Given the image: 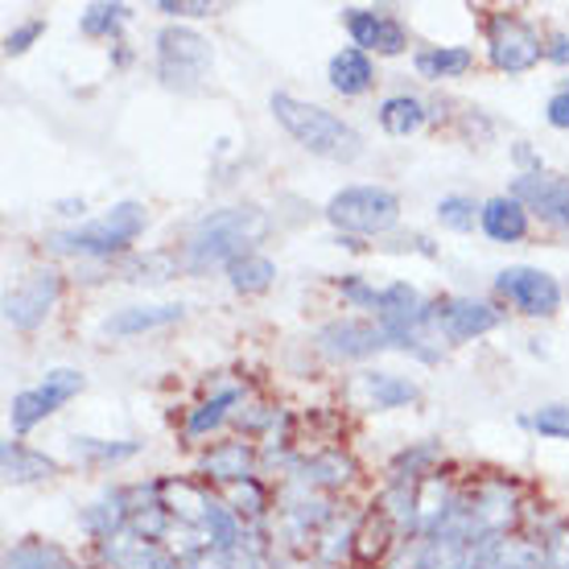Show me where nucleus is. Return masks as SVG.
Instances as JSON below:
<instances>
[{
  "instance_id": "obj_1",
  "label": "nucleus",
  "mask_w": 569,
  "mask_h": 569,
  "mask_svg": "<svg viewBox=\"0 0 569 569\" xmlns=\"http://www.w3.org/2000/svg\"><path fill=\"white\" fill-rule=\"evenodd\" d=\"M272 116H277V124H281L301 149H310L313 157H327V161H356L363 153V141H359V132L339 120L335 112L327 108H318V103H306L298 96H284L277 91L269 100Z\"/></svg>"
},
{
  "instance_id": "obj_2",
  "label": "nucleus",
  "mask_w": 569,
  "mask_h": 569,
  "mask_svg": "<svg viewBox=\"0 0 569 569\" xmlns=\"http://www.w3.org/2000/svg\"><path fill=\"white\" fill-rule=\"evenodd\" d=\"M264 231H269V219L257 207L214 211L190 231V240H186V264L194 272L211 269V264H236L240 257L252 252V243L264 240Z\"/></svg>"
},
{
  "instance_id": "obj_3",
  "label": "nucleus",
  "mask_w": 569,
  "mask_h": 569,
  "mask_svg": "<svg viewBox=\"0 0 569 569\" xmlns=\"http://www.w3.org/2000/svg\"><path fill=\"white\" fill-rule=\"evenodd\" d=\"M144 223H149V211L141 202H116L112 211L83 223V228L50 236V248L67 252V257H112V252H124L141 236Z\"/></svg>"
},
{
  "instance_id": "obj_4",
  "label": "nucleus",
  "mask_w": 569,
  "mask_h": 569,
  "mask_svg": "<svg viewBox=\"0 0 569 569\" xmlns=\"http://www.w3.org/2000/svg\"><path fill=\"white\" fill-rule=\"evenodd\" d=\"M327 219L347 236H385L397 228L400 199L385 186H347L327 202Z\"/></svg>"
},
{
  "instance_id": "obj_5",
  "label": "nucleus",
  "mask_w": 569,
  "mask_h": 569,
  "mask_svg": "<svg viewBox=\"0 0 569 569\" xmlns=\"http://www.w3.org/2000/svg\"><path fill=\"white\" fill-rule=\"evenodd\" d=\"M211 42L186 26H166L157 33V74L166 87H199L211 71Z\"/></svg>"
},
{
  "instance_id": "obj_6",
  "label": "nucleus",
  "mask_w": 569,
  "mask_h": 569,
  "mask_svg": "<svg viewBox=\"0 0 569 569\" xmlns=\"http://www.w3.org/2000/svg\"><path fill=\"white\" fill-rule=\"evenodd\" d=\"M83 385H87L83 371H74V368L46 371L42 385H33V388H26V392H17L13 397V405H9V421H13L17 433H29L33 426H42L50 413H58L71 397H79Z\"/></svg>"
},
{
  "instance_id": "obj_7",
  "label": "nucleus",
  "mask_w": 569,
  "mask_h": 569,
  "mask_svg": "<svg viewBox=\"0 0 569 569\" xmlns=\"http://www.w3.org/2000/svg\"><path fill=\"white\" fill-rule=\"evenodd\" d=\"M487 54H491L496 71L520 74V71H532L541 62L545 46H541V33L528 26L525 17L496 13L491 17V33H487Z\"/></svg>"
},
{
  "instance_id": "obj_8",
  "label": "nucleus",
  "mask_w": 569,
  "mask_h": 569,
  "mask_svg": "<svg viewBox=\"0 0 569 569\" xmlns=\"http://www.w3.org/2000/svg\"><path fill=\"white\" fill-rule=\"evenodd\" d=\"M496 293H503L528 318H549L561 306V284H557V277H549L545 269H528V264L499 272Z\"/></svg>"
},
{
  "instance_id": "obj_9",
  "label": "nucleus",
  "mask_w": 569,
  "mask_h": 569,
  "mask_svg": "<svg viewBox=\"0 0 569 569\" xmlns=\"http://www.w3.org/2000/svg\"><path fill=\"white\" fill-rule=\"evenodd\" d=\"M58 293H62L58 272H50V269L29 272L26 281L4 298V318H9L17 330H38L46 322V313L54 310Z\"/></svg>"
},
{
  "instance_id": "obj_10",
  "label": "nucleus",
  "mask_w": 569,
  "mask_h": 569,
  "mask_svg": "<svg viewBox=\"0 0 569 569\" xmlns=\"http://www.w3.org/2000/svg\"><path fill=\"white\" fill-rule=\"evenodd\" d=\"M347 33H351L356 50H363V54H371V50L376 54H400L409 46V33H405L397 17L371 13V9H347Z\"/></svg>"
},
{
  "instance_id": "obj_11",
  "label": "nucleus",
  "mask_w": 569,
  "mask_h": 569,
  "mask_svg": "<svg viewBox=\"0 0 569 569\" xmlns=\"http://www.w3.org/2000/svg\"><path fill=\"white\" fill-rule=\"evenodd\" d=\"M318 342H322V351H327L330 359H368L385 347L388 335H385V327L347 318V322H330V327L318 335Z\"/></svg>"
},
{
  "instance_id": "obj_12",
  "label": "nucleus",
  "mask_w": 569,
  "mask_h": 569,
  "mask_svg": "<svg viewBox=\"0 0 569 569\" xmlns=\"http://www.w3.org/2000/svg\"><path fill=\"white\" fill-rule=\"evenodd\" d=\"M438 322H441V330H446V339L450 342H467V339L487 335V330H496L499 313H496V306H487V301L458 298V301L438 306Z\"/></svg>"
},
{
  "instance_id": "obj_13",
  "label": "nucleus",
  "mask_w": 569,
  "mask_h": 569,
  "mask_svg": "<svg viewBox=\"0 0 569 569\" xmlns=\"http://www.w3.org/2000/svg\"><path fill=\"white\" fill-rule=\"evenodd\" d=\"M479 228L487 240L496 243H520L528 236V207L516 194H496L479 211Z\"/></svg>"
},
{
  "instance_id": "obj_14",
  "label": "nucleus",
  "mask_w": 569,
  "mask_h": 569,
  "mask_svg": "<svg viewBox=\"0 0 569 569\" xmlns=\"http://www.w3.org/2000/svg\"><path fill=\"white\" fill-rule=\"evenodd\" d=\"M330 87L339 91V96H363L371 83H376V67H371V54L356 50V46H347L339 54L330 58V71H327Z\"/></svg>"
},
{
  "instance_id": "obj_15",
  "label": "nucleus",
  "mask_w": 569,
  "mask_h": 569,
  "mask_svg": "<svg viewBox=\"0 0 569 569\" xmlns=\"http://www.w3.org/2000/svg\"><path fill=\"white\" fill-rule=\"evenodd\" d=\"M182 318V306H132V310H120L103 322V335H116V339H132V335H144V330H161Z\"/></svg>"
},
{
  "instance_id": "obj_16",
  "label": "nucleus",
  "mask_w": 569,
  "mask_h": 569,
  "mask_svg": "<svg viewBox=\"0 0 569 569\" xmlns=\"http://www.w3.org/2000/svg\"><path fill=\"white\" fill-rule=\"evenodd\" d=\"M413 67L421 79L441 83V79L467 74L470 67H475V54H470L467 46H429V50H421V54L413 58Z\"/></svg>"
},
{
  "instance_id": "obj_17",
  "label": "nucleus",
  "mask_w": 569,
  "mask_h": 569,
  "mask_svg": "<svg viewBox=\"0 0 569 569\" xmlns=\"http://www.w3.org/2000/svg\"><path fill=\"white\" fill-rule=\"evenodd\" d=\"M54 470V458L33 455L21 441H4V479L9 483H38V479H50Z\"/></svg>"
},
{
  "instance_id": "obj_18",
  "label": "nucleus",
  "mask_w": 569,
  "mask_h": 569,
  "mask_svg": "<svg viewBox=\"0 0 569 569\" xmlns=\"http://www.w3.org/2000/svg\"><path fill=\"white\" fill-rule=\"evenodd\" d=\"M426 124V103L417 96H392V100L380 103V129L388 137H409Z\"/></svg>"
},
{
  "instance_id": "obj_19",
  "label": "nucleus",
  "mask_w": 569,
  "mask_h": 569,
  "mask_svg": "<svg viewBox=\"0 0 569 569\" xmlns=\"http://www.w3.org/2000/svg\"><path fill=\"white\" fill-rule=\"evenodd\" d=\"M228 277L236 293H264L272 284V277H277V264L269 257H260V252H248L236 264H228Z\"/></svg>"
},
{
  "instance_id": "obj_20",
  "label": "nucleus",
  "mask_w": 569,
  "mask_h": 569,
  "mask_svg": "<svg viewBox=\"0 0 569 569\" xmlns=\"http://www.w3.org/2000/svg\"><path fill=\"white\" fill-rule=\"evenodd\" d=\"M363 385H368L376 409H397V405L417 400V388L409 385V380H400V376H388V371H376V376H368Z\"/></svg>"
},
{
  "instance_id": "obj_21",
  "label": "nucleus",
  "mask_w": 569,
  "mask_h": 569,
  "mask_svg": "<svg viewBox=\"0 0 569 569\" xmlns=\"http://www.w3.org/2000/svg\"><path fill=\"white\" fill-rule=\"evenodd\" d=\"M236 400H240V392H231V388H228V392H219L214 400H202L199 409L190 413V421H186V433H190V438H202V433H211V429L223 421V413H228Z\"/></svg>"
},
{
  "instance_id": "obj_22",
  "label": "nucleus",
  "mask_w": 569,
  "mask_h": 569,
  "mask_svg": "<svg viewBox=\"0 0 569 569\" xmlns=\"http://www.w3.org/2000/svg\"><path fill=\"white\" fill-rule=\"evenodd\" d=\"M124 21H129V9H124V4H91L83 13V21H79V29H83L87 38H112Z\"/></svg>"
},
{
  "instance_id": "obj_23",
  "label": "nucleus",
  "mask_w": 569,
  "mask_h": 569,
  "mask_svg": "<svg viewBox=\"0 0 569 569\" xmlns=\"http://www.w3.org/2000/svg\"><path fill=\"white\" fill-rule=\"evenodd\" d=\"M479 211H483V207H475V202L462 199V194H450V199L438 202V219L450 231H470L475 228V219H479Z\"/></svg>"
},
{
  "instance_id": "obj_24",
  "label": "nucleus",
  "mask_w": 569,
  "mask_h": 569,
  "mask_svg": "<svg viewBox=\"0 0 569 569\" xmlns=\"http://www.w3.org/2000/svg\"><path fill=\"white\" fill-rule=\"evenodd\" d=\"M532 429H537L541 438L569 441V409L566 405H545V409L532 413Z\"/></svg>"
},
{
  "instance_id": "obj_25",
  "label": "nucleus",
  "mask_w": 569,
  "mask_h": 569,
  "mask_svg": "<svg viewBox=\"0 0 569 569\" xmlns=\"http://www.w3.org/2000/svg\"><path fill=\"white\" fill-rule=\"evenodd\" d=\"M141 450L137 441H124V446H108V441H74V458H100V462H116V458H132Z\"/></svg>"
},
{
  "instance_id": "obj_26",
  "label": "nucleus",
  "mask_w": 569,
  "mask_h": 569,
  "mask_svg": "<svg viewBox=\"0 0 569 569\" xmlns=\"http://www.w3.org/2000/svg\"><path fill=\"white\" fill-rule=\"evenodd\" d=\"M42 29H46V21L42 17H33V21H26V26H17L9 38H4V54L9 58H17V54H26L29 46L42 38Z\"/></svg>"
},
{
  "instance_id": "obj_27",
  "label": "nucleus",
  "mask_w": 569,
  "mask_h": 569,
  "mask_svg": "<svg viewBox=\"0 0 569 569\" xmlns=\"http://www.w3.org/2000/svg\"><path fill=\"white\" fill-rule=\"evenodd\" d=\"M157 9H161V13H170V17H207V13H214L207 0H178V4H173V0H161Z\"/></svg>"
},
{
  "instance_id": "obj_28",
  "label": "nucleus",
  "mask_w": 569,
  "mask_h": 569,
  "mask_svg": "<svg viewBox=\"0 0 569 569\" xmlns=\"http://www.w3.org/2000/svg\"><path fill=\"white\" fill-rule=\"evenodd\" d=\"M545 120H549L553 129H569V96H566V91H557L553 100H549V108H545Z\"/></svg>"
},
{
  "instance_id": "obj_29",
  "label": "nucleus",
  "mask_w": 569,
  "mask_h": 569,
  "mask_svg": "<svg viewBox=\"0 0 569 569\" xmlns=\"http://www.w3.org/2000/svg\"><path fill=\"white\" fill-rule=\"evenodd\" d=\"M545 54L553 58V62H561V67H569V38H553V42H549V50H545Z\"/></svg>"
},
{
  "instance_id": "obj_30",
  "label": "nucleus",
  "mask_w": 569,
  "mask_h": 569,
  "mask_svg": "<svg viewBox=\"0 0 569 569\" xmlns=\"http://www.w3.org/2000/svg\"><path fill=\"white\" fill-rule=\"evenodd\" d=\"M561 91H566V96H569V83H566V87H561Z\"/></svg>"
}]
</instances>
